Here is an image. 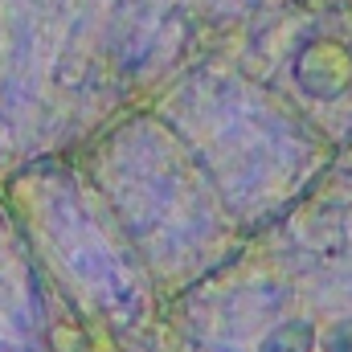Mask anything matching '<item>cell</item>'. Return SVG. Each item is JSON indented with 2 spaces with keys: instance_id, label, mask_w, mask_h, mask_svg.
<instances>
[{
  "instance_id": "obj_3",
  "label": "cell",
  "mask_w": 352,
  "mask_h": 352,
  "mask_svg": "<svg viewBox=\"0 0 352 352\" xmlns=\"http://www.w3.org/2000/svg\"><path fill=\"white\" fill-rule=\"evenodd\" d=\"M316 349H324V352H352V320L328 324V328L316 336Z\"/></svg>"
},
{
  "instance_id": "obj_1",
  "label": "cell",
  "mask_w": 352,
  "mask_h": 352,
  "mask_svg": "<svg viewBox=\"0 0 352 352\" xmlns=\"http://www.w3.org/2000/svg\"><path fill=\"white\" fill-rule=\"evenodd\" d=\"M291 74L311 98H340L352 90V50L340 37H316L295 54Z\"/></svg>"
},
{
  "instance_id": "obj_2",
  "label": "cell",
  "mask_w": 352,
  "mask_h": 352,
  "mask_svg": "<svg viewBox=\"0 0 352 352\" xmlns=\"http://www.w3.org/2000/svg\"><path fill=\"white\" fill-rule=\"evenodd\" d=\"M316 336L320 328L307 320H287L278 328L266 332V340L258 344V352H316Z\"/></svg>"
}]
</instances>
